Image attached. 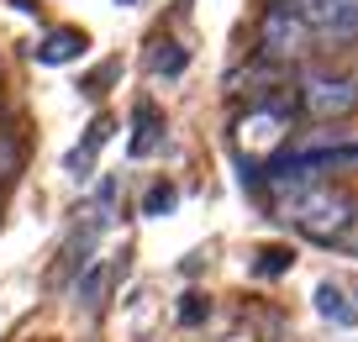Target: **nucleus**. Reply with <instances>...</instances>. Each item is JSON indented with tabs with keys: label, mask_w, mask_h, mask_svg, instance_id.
<instances>
[{
	"label": "nucleus",
	"mask_w": 358,
	"mask_h": 342,
	"mask_svg": "<svg viewBox=\"0 0 358 342\" xmlns=\"http://www.w3.org/2000/svg\"><path fill=\"white\" fill-rule=\"evenodd\" d=\"M301 11L327 37H358V0H306Z\"/></svg>",
	"instance_id": "obj_5"
},
{
	"label": "nucleus",
	"mask_w": 358,
	"mask_h": 342,
	"mask_svg": "<svg viewBox=\"0 0 358 342\" xmlns=\"http://www.w3.org/2000/svg\"><path fill=\"white\" fill-rule=\"evenodd\" d=\"M285 269H290V248H258V264H253L258 279H280Z\"/></svg>",
	"instance_id": "obj_8"
},
{
	"label": "nucleus",
	"mask_w": 358,
	"mask_h": 342,
	"mask_svg": "<svg viewBox=\"0 0 358 342\" xmlns=\"http://www.w3.org/2000/svg\"><path fill=\"white\" fill-rule=\"evenodd\" d=\"M337 248H343V253H353V258H358V211H353V221H348V232L337 237Z\"/></svg>",
	"instance_id": "obj_14"
},
{
	"label": "nucleus",
	"mask_w": 358,
	"mask_h": 342,
	"mask_svg": "<svg viewBox=\"0 0 358 342\" xmlns=\"http://www.w3.org/2000/svg\"><path fill=\"white\" fill-rule=\"evenodd\" d=\"M185 64H190V53H185L179 43H158V53H153V69H158V74L174 79V74H185Z\"/></svg>",
	"instance_id": "obj_9"
},
{
	"label": "nucleus",
	"mask_w": 358,
	"mask_h": 342,
	"mask_svg": "<svg viewBox=\"0 0 358 342\" xmlns=\"http://www.w3.org/2000/svg\"><path fill=\"white\" fill-rule=\"evenodd\" d=\"M179 321H185V327H201L206 321V295H185L179 300Z\"/></svg>",
	"instance_id": "obj_11"
},
{
	"label": "nucleus",
	"mask_w": 358,
	"mask_h": 342,
	"mask_svg": "<svg viewBox=\"0 0 358 342\" xmlns=\"http://www.w3.org/2000/svg\"><path fill=\"white\" fill-rule=\"evenodd\" d=\"M153 127H158V116L143 106V111H137V137H132V153H137V158H143L148 148H153Z\"/></svg>",
	"instance_id": "obj_10"
},
{
	"label": "nucleus",
	"mask_w": 358,
	"mask_h": 342,
	"mask_svg": "<svg viewBox=\"0 0 358 342\" xmlns=\"http://www.w3.org/2000/svg\"><path fill=\"white\" fill-rule=\"evenodd\" d=\"M11 174H16V143H11V137H0V185H6Z\"/></svg>",
	"instance_id": "obj_12"
},
{
	"label": "nucleus",
	"mask_w": 358,
	"mask_h": 342,
	"mask_svg": "<svg viewBox=\"0 0 358 342\" xmlns=\"http://www.w3.org/2000/svg\"><path fill=\"white\" fill-rule=\"evenodd\" d=\"M316 316L332 321V327H343V332H353V327H358V306L332 285V279H322V285H316Z\"/></svg>",
	"instance_id": "obj_6"
},
{
	"label": "nucleus",
	"mask_w": 358,
	"mask_h": 342,
	"mask_svg": "<svg viewBox=\"0 0 358 342\" xmlns=\"http://www.w3.org/2000/svg\"><path fill=\"white\" fill-rule=\"evenodd\" d=\"M290 6H306V0H290Z\"/></svg>",
	"instance_id": "obj_15"
},
{
	"label": "nucleus",
	"mask_w": 358,
	"mask_h": 342,
	"mask_svg": "<svg viewBox=\"0 0 358 342\" xmlns=\"http://www.w3.org/2000/svg\"><path fill=\"white\" fill-rule=\"evenodd\" d=\"M301 106L316 122H343V116L358 111V79L343 74V69H316L301 85Z\"/></svg>",
	"instance_id": "obj_2"
},
{
	"label": "nucleus",
	"mask_w": 358,
	"mask_h": 342,
	"mask_svg": "<svg viewBox=\"0 0 358 342\" xmlns=\"http://www.w3.org/2000/svg\"><path fill=\"white\" fill-rule=\"evenodd\" d=\"M311 32L316 27L306 22V11L301 6H268L264 11V22H258V53L264 58H301L306 48H311Z\"/></svg>",
	"instance_id": "obj_3"
},
{
	"label": "nucleus",
	"mask_w": 358,
	"mask_h": 342,
	"mask_svg": "<svg viewBox=\"0 0 358 342\" xmlns=\"http://www.w3.org/2000/svg\"><path fill=\"white\" fill-rule=\"evenodd\" d=\"M353 211H358L353 195H343L327 179H280L274 185V216L311 243H337L348 232Z\"/></svg>",
	"instance_id": "obj_1"
},
{
	"label": "nucleus",
	"mask_w": 358,
	"mask_h": 342,
	"mask_svg": "<svg viewBox=\"0 0 358 342\" xmlns=\"http://www.w3.org/2000/svg\"><path fill=\"white\" fill-rule=\"evenodd\" d=\"M79 53H85V32L64 27V32H48V37H43V48H37V64H74Z\"/></svg>",
	"instance_id": "obj_7"
},
{
	"label": "nucleus",
	"mask_w": 358,
	"mask_h": 342,
	"mask_svg": "<svg viewBox=\"0 0 358 342\" xmlns=\"http://www.w3.org/2000/svg\"><path fill=\"white\" fill-rule=\"evenodd\" d=\"M169 206H174V190H169V185H158L153 195H148V216H158V211H169Z\"/></svg>",
	"instance_id": "obj_13"
},
{
	"label": "nucleus",
	"mask_w": 358,
	"mask_h": 342,
	"mask_svg": "<svg viewBox=\"0 0 358 342\" xmlns=\"http://www.w3.org/2000/svg\"><path fill=\"white\" fill-rule=\"evenodd\" d=\"M122 6H132V0H122Z\"/></svg>",
	"instance_id": "obj_16"
},
{
	"label": "nucleus",
	"mask_w": 358,
	"mask_h": 342,
	"mask_svg": "<svg viewBox=\"0 0 358 342\" xmlns=\"http://www.w3.org/2000/svg\"><path fill=\"white\" fill-rule=\"evenodd\" d=\"M285 137H290V111H285V106H253V111L237 116L232 143H237L243 158H268Z\"/></svg>",
	"instance_id": "obj_4"
}]
</instances>
